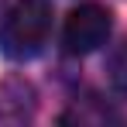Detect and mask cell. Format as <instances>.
Returning <instances> with one entry per match:
<instances>
[{
	"label": "cell",
	"instance_id": "obj_3",
	"mask_svg": "<svg viewBox=\"0 0 127 127\" xmlns=\"http://www.w3.org/2000/svg\"><path fill=\"white\" fill-rule=\"evenodd\" d=\"M34 110H38V93L28 79L10 76L0 83V124H24L34 117Z\"/></svg>",
	"mask_w": 127,
	"mask_h": 127
},
{
	"label": "cell",
	"instance_id": "obj_1",
	"mask_svg": "<svg viewBox=\"0 0 127 127\" xmlns=\"http://www.w3.org/2000/svg\"><path fill=\"white\" fill-rule=\"evenodd\" d=\"M52 34L48 0H17L0 17V52L7 59H34Z\"/></svg>",
	"mask_w": 127,
	"mask_h": 127
},
{
	"label": "cell",
	"instance_id": "obj_2",
	"mask_svg": "<svg viewBox=\"0 0 127 127\" xmlns=\"http://www.w3.org/2000/svg\"><path fill=\"white\" fill-rule=\"evenodd\" d=\"M110 31H113V14L103 3L89 0V3H79L69 10L65 28H62V45L69 55H89L100 45H106Z\"/></svg>",
	"mask_w": 127,
	"mask_h": 127
},
{
	"label": "cell",
	"instance_id": "obj_4",
	"mask_svg": "<svg viewBox=\"0 0 127 127\" xmlns=\"http://www.w3.org/2000/svg\"><path fill=\"white\" fill-rule=\"evenodd\" d=\"M113 86L127 96V45L113 55Z\"/></svg>",
	"mask_w": 127,
	"mask_h": 127
}]
</instances>
